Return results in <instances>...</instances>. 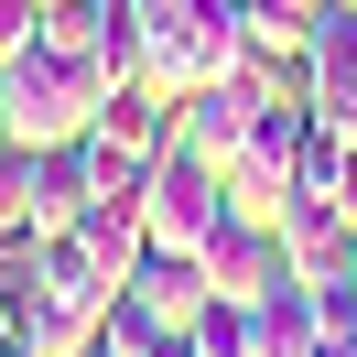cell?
I'll use <instances>...</instances> for the list:
<instances>
[{
  "label": "cell",
  "instance_id": "obj_3",
  "mask_svg": "<svg viewBox=\"0 0 357 357\" xmlns=\"http://www.w3.org/2000/svg\"><path fill=\"white\" fill-rule=\"evenodd\" d=\"M303 130H314L303 87H271L260 109H249V141H238V162H227V195H238L249 217H271V206L292 195V152H303Z\"/></svg>",
  "mask_w": 357,
  "mask_h": 357
},
{
  "label": "cell",
  "instance_id": "obj_9",
  "mask_svg": "<svg viewBox=\"0 0 357 357\" xmlns=\"http://www.w3.org/2000/svg\"><path fill=\"white\" fill-rule=\"evenodd\" d=\"M76 217H87V152L54 141V152H33V238H54Z\"/></svg>",
  "mask_w": 357,
  "mask_h": 357
},
{
  "label": "cell",
  "instance_id": "obj_15",
  "mask_svg": "<svg viewBox=\"0 0 357 357\" xmlns=\"http://www.w3.org/2000/svg\"><path fill=\"white\" fill-rule=\"evenodd\" d=\"M76 357H130V347H119V335H87V347H76Z\"/></svg>",
  "mask_w": 357,
  "mask_h": 357
},
{
  "label": "cell",
  "instance_id": "obj_13",
  "mask_svg": "<svg viewBox=\"0 0 357 357\" xmlns=\"http://www.w3.org/2000/svg\"><path fill=\"white\" fill-rule=\"evenodd\" d=\"M195 347H206V357H249V303L206 292V314H195Z\"/></svg>",
  "mask_w": 357,
  "mask_h": 357
},
{
  "label": "cell",
  "instance_id": "obj_8",
  "mask_svg": "<svg viewBox=\"0 0 357 357\" xmlns=\"http://www.w3.org/2000/svg\"><path fill=\"white\" fill-rule=\"evenodd\" d=\"M119 292H141L162 325H195V314H206V260H195V249H141Z\"/></svg>",
  "mask_w": 357,
  "mask_h": 357
},
{
  "label": "cell",
  "instance_id": "obj_11",
  "mask_svg": "<svg viewBox=\"0 0 357 357\" xmlns=\"http://www.w3.org/2000/svg\"><path fill=\"white\" fill-rule=\"evenodd\" d=\"M347 162H357V141L314 119V130H303V152H292V195H347Z\"/></svg>",
  "mask_w": 357,
  "mask_h": 357
},
{
  "label": "cell",
  "instance_id": "obj_1",
  "mask_svg": "<svg viewBox=\"0 0 357 357\" xmlns=\"http://www.w3.org/2000/svg\"><path fill=\"white\" fill-rule=\"evenodd\" d=\"M98 109H109V76H98L87 54L33 44V54H11V66H0V119H11V141H33V152L87 141V130H98Z\"/></svg>",
  "mask_w": 357,
  "mask_h": 357
},
{
  "label": "cell",
  "instance_id": "obj_6",
  "mask_svg": "<svg viewBox=\"0 0 357 357\" xmlns=\"http://www.w3.org/2000/svg\"><path fill=\"white\" fill-rule=\"evenodd\" d=\"M195 260H206V292H227V303H249V292H260L271 271H282V238H271V217H249V206H238V217H227L217 238L195 249Z\"/></svg>",
  "mask_w": 357,
  "mask_h": 357
},
{
  "label": "cell",
  "instance_id": "obj_5",
  "mask_svg": "<svg viewBox=\"0 0 357 357\" xmlns=\"http://www.w3.org/2000/svg\"><path fill=\"white\" fill-rule=\"evenodd\" d=\"M303 109L325 130L357 141V0H325L314 11V44H303Z\"/></svg>",
  "mask_w": 357,
  "mask_h": 357
},
{
  "label": "cell",
  "instance_id": "obj_14",
  "mask_svg": "<svg viewBox=\"0 0 357 357\" xmlns=\"http://www.w3.org/2000/svg\"><path fill=\"white\" fill-rule=\"evenodd\" d=\"M44 44V0H0V66Z\"/></svg>",
  "mask_w": 357,
  "mask_h": 357
},
{
  "label": "cell",
  "instance_id": "obj_4",
  "mask_svg": "<svg viewBox=\"0 0 357 357\" xmlns=\"http://www.w3.org/2000/svg\"><path fill=\"white\" fill-rule=\"evenodd\" d=\"M271 238H282V271L292 282H357V206L347 195H282L271 206Z\"/></svg>",
  "mask_w": 357,
  "mask_h": 357
},
{
  "label": "cell",
  "instance_id": "obj_16",
  "mask_svg": "<svg viewBox=\"0 0 357 357\" xmlns=\"http://www.w3.org/2000/svg\"><path fill=\"white\" fill-rule=\"evenodd\" d=\"M347 206H357V162H347Z\"/></svg>",
  "mask_w": 357,
  "mask_h": 357
},
{
  "label": "cell",
  "instance_id": "obj_12",
  "mask_svg": "<svg viewBox=\"0 0 357 357\" xmlns=\"http://www.w3.org/2000/svg\"><path fill=\"white\" fill-rule=\"evenodd\" d=\"M303 357H357V282H325V292H314V347Z\"/></svg>",
  "mask_w": 357,
  "mask_h": 357
},
{
  "label": "cell",
  "instance_id": "obj_18",
  "mask_svg": "<svg viewBox=\"0 0 357 357\" xmlns=\"http://www.w3.org/2000/svg\"><path fill=\"white\" fill-rule=\"evenodd\" d=\"M195 357H206V347H195Z\"/></svg>",
  "mask_w": 357,
  "mask_h": 357
},
{
  "label": "cell",
  "instance_id": "obj_2",
  "mask_svg": "<svg viewBox=\"0 0 357 357\" xmlns=\"http://www.w3.org/2000/svg\"><path fill=\"white\" fill-rule=\"evenodd\" d=\"M227 217H238L227 174H217L206 152H184V141H174V152L152 162V184H141V227H152V249H206Z\"/></svg>",
  "mask_w": 357,
  "mask_h": 357
},
{
  "label": "cell",
  "instance_id": "obj_7",
  "mask_svg": "<svg viewBox=\"0 0 357 357\" xmlns=\"http://www.w3.org/2000/svg\"><path fill=\"white\" fill-rule=\"evenodd\" d=\"M303 347H314V282L271 271L249 292V357H303Z\"/></svg>",
  "mask_w": 357,
  "mask_h": 357
},
{
  "label": "cell",
  "instance_id": "obj_10",
  "mask_svg": "<svg viewBox=\"0 0 357 357\" xmlns=\"http://www.w3.org/2000/svg\"><path fill=\"white\" fill-rule=\"evenodd\" d=\"M238 11H249V54L282 66V76H303V44H314V11L325 0H238Z\"/></svg>",
  "mask_w": 357,
  "mask_h": 357
},
{
  "label": "cell",
  "instance_id": "obj_17",
  "mask_svg": "<svg viewBox=\"0 0 357 357\" xmlns=\"http://www.w3.org/2000/svg\"><path fill=\"white\" fill-rule=\"evenodd\" d=\"M0 152H11V119H0Z\"/></svg>",
  "mask_w": 357,
  "mask_h": 357
}]
</instances>
